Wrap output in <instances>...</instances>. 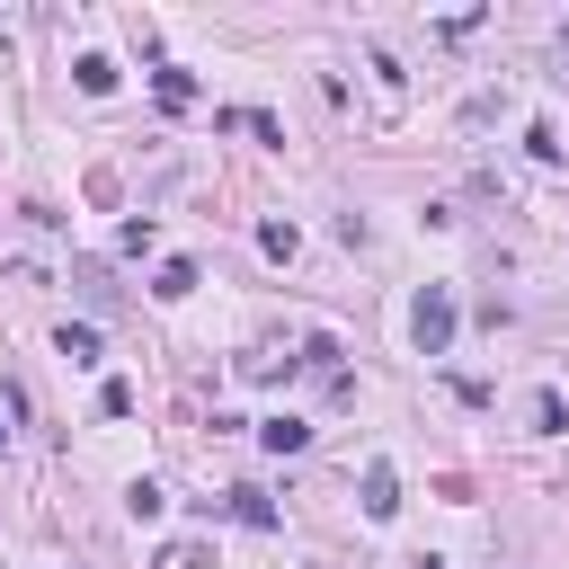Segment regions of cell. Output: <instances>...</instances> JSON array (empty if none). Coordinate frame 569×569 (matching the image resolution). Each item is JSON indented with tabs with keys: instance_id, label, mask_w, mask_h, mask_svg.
<instances>
[{
	"instance_id": "cell-3",
	"label": "cell",
	"mask_w": 569,
	"mask_h": 569,
	"mask_svg": "<svg viewBox=\"0 0 569 569\" xmlns=\"http://www.w3.org/2000/svg\"><path fill=\"white\" fill-rule=\"evenodd\" d=\"M258 437H267L276 454H303V437H312V427H303V418H267V427H258Z\"/></svg>"
},
{
	"instance_id": "cell-2",
	"label": "cell",
	"mask_w": 569,
	"mask_h": 569,
	"mask_svg": "<svg viewBox=\"0 0 569 569\" xmlns=\"http://www.w3.org/2000/svg\"><path fill=\"white\" fill-rule=\"evenodd\" d=\"M400 508V480H392V463H374L365 472V516H392Z\"/></svg>"
},
{
	"instance_id": "cell-1",
	"label": "cell",
	"mask_w": 569,
	"mask_h": 569,
	"mask_svg": "<svg viewBox=\"0 0 569 569\" xmlns=\"http://www.w3.org/2000/svg\"><path fill=\"white\" fill-rule=\"evenodd\" d=\"M445 338H454V303L427 284V294H418V347H427V356H445Z\"/></svg>"
}]
</instances>
